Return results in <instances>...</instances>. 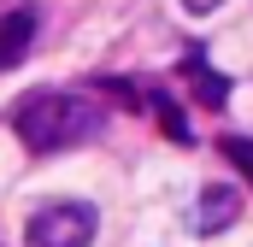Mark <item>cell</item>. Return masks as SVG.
Here are the masks:
<instances>
[{"label":"cell","instance_id":"52a82bcc","mask_svg":"<svg viewBox=\"0 0 253 247\" xmlns=\"http://www.w3.org/2000/svg\"><path fill=\"white\" fill-rule=\"evenodd\" d=\"M183 6H189V12H218L224 0H183Z\"/></svg>","mask_w":253,"mask_h":247},{"label":"cell","instance_id":"6da1fadb","mask_svg":"<svg viewBox=\"0 0 253 247\" xmlns=\"http://www.w3.org/2000/svg\"><path fill=\"white\" fill-rule=\"evenodd\" d=\"M100 124H106V112H100L88 94H59V88L30 94V100H18V112H12V129H18V141H24L30 153H65V147L88 141Z\"/></svg>","mask_w":253,"mask_h":247},{"label":"cell","instance_id":"277c9868","mask_svg":"<svg viewBox=\"0 0 253 247\" xmlns=\"http://www.w3.org/2000/svg\"><path fill=\"white\" fill-rule=\"evenodd\" d=\"M30 41H36V6H18V12H6V18H0V71L24 65Z\"/></svg>","mask_w":253,"mask_h":247},{"label":"cell","instance_id":"8992f818","mask_svg":"<svg viewBox=\"0 0 253 247\" xmlns=\"http://www.w3.org/2000/svg\"><path fill=\"white\" fill-rule=\"evenodd\" d=\"M224 159H236V165L248 171V183H253V141L248 135H230V141H224Z\"/></svg>","mask_w":253,"mask_h":247},{"label":"cell","instance_id":"5b68a950","mask_svg":"<svg viewBox=\"0 0 253 247\" xmlns=\"http://www.w3.org/2000/svg\"><path fill=\"white\" fill-rule=\"evenodd\" d=\"M183 77L194 82V94H200V106H224V77H212L200 53H189V59H183Z\"/></svg>","mask_w":253,"mask_h":247},{"label":"cell","instance_id":"3957f363","mask_svg":"<svg viewBox=\"0 0 253 247\" xmlns=\"http://www.w3.org/2000/svg\"><path fill=\"white\" fill-rule=\"evenodd\" d=\"M236 218H242V194H236L230 183H212L206 194H200V212H194V230H200V236H218V230H230Z\"/></svg>","mask_w":253,"mask_h":247},{"label":"cell","instance_id":"7a4b0ae2","mask_svg":"<svg viewBox=\"0 0 253 247\" xmlns=\"http://www.w3.org/2000/svg\"><path fill=\"white\" fill-rule=\"evenodd\" d=\"M94 230H100L94 206H83V200H53V206H42V212L24 224V247H88Z\"/></svg>","mask_w":253,"mask_h":247}]
</instances>
